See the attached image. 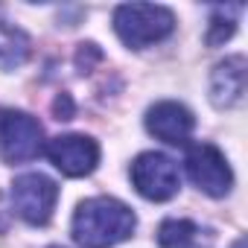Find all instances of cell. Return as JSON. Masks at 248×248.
Segmentation results:
<instances>
[{
	"label": "cell",
	"instance_id": "obj_1",
	"mask_svg": "<svg viewBox=\"0 0 248 248\" xmlns=\"http://www.w3.org/2000/svg\"><path fill=\"white\" fill-rule=\"evenodd\" d=\"M138 228V216L129 204L111 196L85 199L70 222V233L82 248H111L117 242H126Z\"/></svg>",
	"mask_w": 248,
	"mask_h": 248
},
{
	"label": "cell",
	"instance_id": "obj_2",
	"mask_svg": "<svg viewBox=\"0 0 248 248\" xmlns=\"http://www.w3.org/2000/svg\"><path fill=\"white\" fill-rule=\"evenodd\" d=\"M172 30H175V15L167 6L123 3V6L114 9V32L132 50H143L149 44H158Z\"/></svg>",
	"mask_w": 248,
	"mask_h": 248
},
{
	"label": "cell",
	"instance_id": "obj_3",
	"mask_svg": "<svg viewBox=\"0 0 248 248\" xmlns=\"http://www.w3.org/2000/svg\"><path fill=\"white\" fill-rule=\"evenodd\" d=\"M41 152H44L41 123L27 111L15 108L0 111V158L6 164H27Z\"/></svg>",
	"mask_w": 248,
	"mask_h": 248
},
{
	"label": "cell",
	"instance_id": "obj_4",
	"mask_svg": "<svg viewBox=\"0 0 248 248\" xmlns=\"http://www.w3.org/2000/svg\"><path fill=\"white\" fill-rule=\"evenodd\" d=\"M132 184L149 202H167L178 193L181 175L172 158L161 152H143L132 161Z\"/></svg>",
	"mask_w": 248,
	"mask_h": 248
},
{
	"label": "cell",
	"instance_id": "obj_5",
	"mask_svg": "<svg viewBox=\"0 0 248 248\" xmlns=\"http://www.w3.org/2000/svg\"><path fill=\"white\" fill-rule=\"evenodd\" d=\"M56 202H59V187H56V181H50L41 172L18 175L12 184V204H15L18 216L35 228L50 222Z\"/></svg>",
	"mask_w": 248,
	"mask_h": 248
},
{
	"label": "cell",
	"instance_id": "obj_6",
	"mask_svg": "<svg viewBox=\"0 0 248 248\" xmlns=\"http://www.w3.org/2000/svg\"><path fill=\"white\" fill-rule=\"evenodd\" d=\"M184 164H187L190 181H193L202 193H207V196H213V199H222V196L231 193V187H233V172H231V167H228V158H225L213 143H196V146H190Z\"/></svg>",
	"mask_w": 248,
	"mask_h": 248
},
{
	"label": "cell",
	"instance_id": "obj_7",
	"mask_svg": "<svg viewBox=\"0 0 248 248\" xmlns=\"http://www.w3.org/2000/svg\"><path fill=\"white\" fill-rule=\"evenodd\" d=\"M44 152L50 164L67 178L91 175L99 164V143L85 135H59L44 146Z\"/></svg>",
	"mask_w": 248,
	"mask_h": 248
},
{
	"label": "cell",
	"instance_id": "obj_8",
	"mask_svg": "<svg viewBox=\"0 0 248 248\" xmlns=\"http://www.w3.org/2000/svg\"><path fill=\"white\" fill-rule=\"evenodd\" d=\"M146 129H149V135H155L158 140H164L170 146H184L196 129V117L187 105L164 99L146 111Z\"/></svg>",
	"mask_w": 248,
	"mask_h": 248
},
{
	"label": "cell",
	"instance_id": "obj_9",
	"mask_svg": "<svg viewBox=\"0 0 248 248\" xmlns=\"http://www.w3.org/2000/svg\"><path fill=\"white\" fill-rule=\"evenodd\" d=\"M242 93H245V59L231 56L219 62L210 73V102L225 111V108L239 105Z\"/></svg>",
	"mask_w": 248,
	"mask_h": 248
},
{
	"label": "cell",
	"instance_id": "obj_10",
	"mask_svg": "<svg viewBox=\"0 0 248 248\" xmlns=\"http://www.w3.org/2000/svg\"><path fill=\"white\" fill-rule=\"evenodd\" d=\"M161 248H213V231L193 219H164L158 228Z\"/></svg>",
	"mask_w": 248,
	"mask_h": 248
},
{
	"label": "cell",
	"instance_id": "obj_11",
	"mask_svg": "<svg viewBox=\"0 0 248 248\" xmlns=\"http://www.w3.org/2000/svg\"><path fill=\"white\" fill-rule=\"evenodd\" d=\"M242 9H245L242 3H233V6H213V12H210V27H207V44H210V47L225 44V41L236 32V24H239Z\"/></svg>",
	"mask_w": 248,
	"mask_h": 248
},
{
	"label": "cell",
	"instance_id": "obj_12",
	"mask_svg": "<svg viewBox=\"0 0 248 248\" xmlns=\"http://www.w3.org/2000/svg\"><path fill=\"white\" fill-rule=\"evenodd\" d=\"M56 114H59V120H70V117H73V102H70L67 93H62V96L56 99Z\"/></svg>",
	"mask_w": 248,
	"mask_h": 248
},
{
	"label": "cell",
	"instance_id": "obj_13",
	"mask_svg": "<svg viewBox=\"0 0 248 248\" xmlns=\"http://www.w3.org/2000/svg\"><path fill=\"white\" fill-rule=\"evenodd\" d=\"M242 245H245V239H239V242H236V248H242Z\"/></svg>",
	"mask_w": 248,
	"mask_h": 248
},
{
	"label": "cell",
	"instance_id": "obj_14",
	"mask_svg": "<svg viewBox=\"0 0 248 248\" xmlns=\"http://www.w3.org/2000/svg\"><path fill=\"white\" fill-rule=\"evenodd\" d=\"M50 248H62V245H50Z\"/></svg>",
	"mask_w": 248,
	"mask_h": 248
}]
</instances>
